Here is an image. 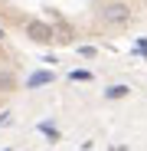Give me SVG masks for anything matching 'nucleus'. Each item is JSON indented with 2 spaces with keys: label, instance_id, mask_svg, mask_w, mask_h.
<instances>
[{
  "label": "nucleus",
  "instance_id": "obj_1",
  "mask_svg": "<svg viewBox=\"0 0 147 151\" xmlns=\"http://www.w3.org/2000/svg\"><path fill=\"white\" fill-rule=\"evenodd\" d=\"M102 20L108 23V27H128L131 10H128V4L114 0V4H105V7H102Z\"/></svg>",
  "mask_w": 147,
  "mask_h": 151
},
{
  "label": "nucleus",
  "instance_id": "obj_2",
  "mask_svg": "<svg viewBox=\"0 0 147 151\" xmlns=\"http://www.w3.org/2000/svg\"><path fill=\"white\" fill-rule=\"evenodd\" d=\"M26 36L33 40V43H49L56 36V30L49 27V23H43V20H30L26 23Z\"/></svg>",
  "mask_w": 147,
  "mask_h": 151
},
{
  "label": "nucleus",
  "instance_id": "obj_3",
  "mask_svg": "<svg viewBox=\"0 0 147 151\" xmlns=\"http://www.w3.org/2000/svg\"><path fill=\"white\" fill-rule=\"evenodd\" d=\"M128 92H131L128 86H111V89H108V99H124Z\"/></svg>",
  "mask_w": 147,
  "mask_h": 151
},
{
  "label": "nucleus",
  "instance_id": "obj_4",
  "mask_svg": "<svg viewBox=\"0 0 147 151\" xmlns=\"http://www.w3.org/2000/svg\"><path fill=\"white\" fill-rule=\"evenodd\" d=\"M39 82H49V76H46V72H39V76H33V79H30V86H39Z\"/></svg>",
  "mask_w": 147,
  "mask_h": 151
},
{
  "label": "nucleus",
  "instance_id": "obj_5",
  "mask_svg": "<svg viewBox=\"0 0 147 151\" xmlns=\"http://www.w3.org/2000/svg\"><path fill=\"white\" fill-rule=\"evenodd\" d=\"M0 36H4V30H0Z\"/></svg>",
  "mask_w": 147,
  "mask_h": 151
}]
</instances>
